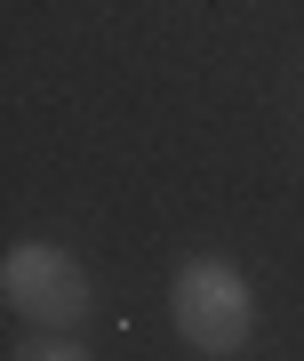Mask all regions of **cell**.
Returning a JSON list of instances; mask_svg holds the SVG:
<instances>
[{
	"label": "cell",
	"mask_w": 304,
	"mask_h": 361,
	"mask_svg": "<svg viewBox=\"0 0 304 361\" xmlns=\"http://www.w3.org/2000/svg\"><path fill=\"white\" fill-rule=\"evenodd\" d=\"M168 313H177V337L201 353H241L256 337V289L224 257H184L168 281Z\"/></svg>",
	"instance_id": "6da1fadb"
},
{
	"label": "cell",
	"mask_w": 304,
	"mask_h": 361,
	"mask_svg": "<svg viewBox=\"0 0 304 361\" xmlns=\"http://www.w3.org/2000/svg\"><path fill=\"white\" fill-rule=\"evenodd\" d=\"M0 297H8L16 322L32 329H80L96 313V281L80 273V257H64L49 241H16L0 257Z\"/></svg>",
	"instance_id": "7a4b0ae2"
},
{
	"label": "cell",
	"mask_w": 304,
	"mask_h": 361,
	"mask_svg": "<svg viewBox=\"0 0 304 361\" xmlns=\"http://www.w3.org/2000/svg\"><path fill=\"white\" fill-rule=\"evenodd\" d=\"M8 361H96V353L80 345L72 329H40V337H25V345H16Z\"/></svg>",
	"instance_id": "3957f363"
}]
</instances>
